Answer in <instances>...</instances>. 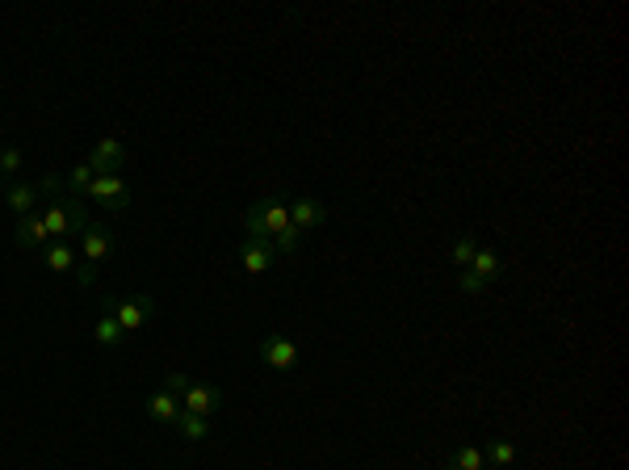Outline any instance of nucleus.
<instances>
[{
    "mask_svg": "<svg viewBox=\"0 0 629 470\" xmlns=\"http://www.w3.org/2000/svg\"><path fill=\"white\" fill-rule=\"evenodd\" d=\"M0 185H5V177H0Z\"/></svg>",
    "mask_w": 629,
    "mask_h": 470,
    "instance_id": "26",
    "label": "nucleus"
},
{
    "mask_svg": "<svg viewBox=\"0 0 629 470\" xmlns=\"http://www.w3.org/2000/svg\"><path fill=\"white\" fill-rule=\"evenodd\" d=\"M122 341H126V332L118 328V320L110 311H101V320H97V344H101V349H118Z\"/></svg>",
    "mask_w": 629,
    "mask_h": 470,
    "instance_id": "18",
    "label": "nucleus"
},
{
    "mask_svg": "<svg viewBox=\"0 0 629 470\" xmlns=\"http://www.w3.org/2000/svg\"><path fill=\"white\" fill-rule=\"evenodd\" d=\"M46 269H51V273H71L76 277V269H81V256H76V248H71V244H46Z\"/></svg>",
    "mask_w": 629,
    "mask_h": 470,
    "instance_id": "14",
    "label": "nucleus"
},
{
    "mask_svg": "<svg viewBox=\"0 0 629 470\" xmlns=\"http://www.w3.org/2000/svg\"><path fill=\"white\" fill-rule=\"evenodd\" d=\"M143 408H148V416L151 420H156V425H176V420H181V399H176V395H172V390H156V395H148V403H143Z\"/></svg>",
    "mask_w": 629,
    "mask_h": 470,
    "instance_id": "13",
    "label": "nucleus"
},
{
    "mask_svg": "<svg viewBox=\"0 0 629 470\" xmlns=\"http://www.w3.org/2000/svg\"><path fill=\"white\" fill-rule=\"evenodd\" d=\"M114 231L105 227V223H89V227L81 231V269H76V282L81 286H92L97 282V269H101V261H110V253H114Z\"/></svg>",
    "mask_w": 629,
    "mask_h": 470,
    "instance_id": "3",
    "label": "nucleus"
},
{
    "mask_svg": "<svg viewBox=\"0 0 629 470\" xmlns=\"http://www.w3.org/2000/svg\"><path fill=\"white\" fill-rule=\"evenodd\" d=\"M256 353H261V361L269 369H277V374H286V369L298 366V344L290 341V336H264Z\"/></svg>",
    "mask_w": 629,
    "mask_h": 470,
    "instance_id": "7",
    "label": "nucleus"
},
{
    "mask_svg": "<svg viewBox=\"0 0 629 470\" xmlns=\"http://www.w3.org/2000/svg\"><path fill=\"white\" fill-rule=\"evenodd\" d=\"M273 261H277L273 240H252V235H243V244H240V264H243V273L261 277L264 269H273Z\"/></svg>",
    "mask_w": 629,
    "mask_h": 470,
    "instance_id": "10",
    "label": "nucleus"
},
{
    "mask_svg": "<svg viewBox=\"0 0 629 470\" xmlns=\"http://www.w3.org/2000/svg\"><path fill=\"white\" fill-rule=\"evenodd\" d=\"M181 408L185 412H194V416H214L218 408H223V390L218 387H210V382H194V387L185 390L181 395Z\"/></svg>",
    "mask_w": 629,
    "mask_h": 470,
    "instance_id": "11",
    "label": "nucleus"
},
{
    "mask_svg": "<svg viewBox=\"0 0 629 470\" xmlns=\"http://www.w3.org/2000/svg\"><path fill=\"white\" fill-rule=\"evenodd\" d=\"M92 177H97V172H92L89 164H76V168L68 172V189H71V194H81V197H84V189L92 185Z\"/></svg>",
    "mask_w": 629,
    "mask_h": 470,
    "instance_id": "22",
    "label": "nucleus"
},
{
    "mask_svg": "<svg viewBox=\"0 0 629 470\" xmlns=\"http://www.w3.org/2000/svg\"><path fill=\"white\" fill-rule=\"evenodd\" d=\"M172 428H176L185 441H194V446L210 436V420H206V416H194V412H181V420H176Z\"/></svg>",
    "mask_w": 629,
    "mask_h": 470,
    "instance_id": "17",
    "label": "nucleus"
},
{
    "mask_svg": "<svg viewBox=\"0 0 629 470\" xmlns=\"http://www.w3.org/2000/svg\"><path fill=\"white\" fill-rule=\"evenodd\" d=\"M243 227H248L252 240H273L277 253H298V244H302V231L290 223V197L281 194L252 202L248 215H243Z\"/></svg>",
    "mask_w": 629,
    "mask_h": 470,
    "instance_id": "1",
    "label": "nucleus"
},
{
    "mask_svg": "<svg viewBox=\"0 0 629 470\" xmlns=\"http://www.w3.org/2000/svg\"><path fill=\"white\" fill-rule=\"evenodd\" d=\"M84 197L101 202L105 210H122L126 202H130V181H126L122 172H101V177H92V185L84 189Z\"/></svg>",
    "mask_w": 629,
    "mask_h": 470,
    "instance_id": "5",
    "label": "nucleus"
},
{
    "mask_svg": "<svg viewBox=\"0 0 629 470\" xmlns=\"http://www.w3.org/2000/svg\"><path fill=\"white\" fill-rule=\"evenodd\" d=\"M101 311L114 315L118 328H122L126 336H135V332H143V328L151 323V315H156V299H151V294H135V299H105Z\"/></svg>",
    "mask_w": 629,
    "mask_h": 470,
    "instance_id": "4",
    "label": "nucleus"
},
{
    "mask_svg": "<svg viewBox=\"0 0 629 470\" xmlns=\"http://www.w3.org/2000/svg\"><path fill=\"white\" fill-rule=\"evenodd\" d=\"M22 172V148H0V177L9 181Z\"/></svg>",
    "mask_w": 629,
    "mask_h": 470,
    "instance_id": "21",
    "label": "nucleus"
},
{
    "mask_svg": "<svg viewBox=\"0 0 629 470\" xmlns=\"http://www.w3.org/2000/svg\"><path fill=\"white\" fill-rule=\"evenodd\" d=\"M445 470H487V454L479 446H462V449H453V458L445 462Z\"/></svg>",
    "mask_w": 629,
    "mask_h": 470,
    "instance_id": "16",
    "label": "nucleus"
},
{
    "mask_svg": "<svg viewBox=\"0 0 629 470\" xmlns=\"http://www.w3.org/2000/svg\"><path fill=\"white\" fill-rule=\"evenodd\" d=\"M290 223L307 235V231H315V227L328 223V206H323L319 197H294V202H290Z\"/></svg>",
    "mask_w": 629,
    "mask_h": 470,
    "instance_id": "12",
    "label": "nucleus"
},
{
    "mask_svg": "<svg viewBox=\"0 0 629 470\" xmlns=\"http://www.w3.org/2000/svg\"><path fill=\"white\" fill-rule=\"evenodd\" d=\"M84 164H89L97 177H101V172H118L126 164V143L118 135H101L97 143H92V151H89V160Z\"/></svg>",
    "mask_w": 629,
    "mask_h": 470,
    "instance_id": "6",
    "label": "nucleus"
},
{
    "mask_svg": "<svg viewBox=\"0 0 629 470\" xmlns=\"http://www.w3.org/2000/svg\"><path fill=\"white\" fill-rule=\"evenodd\" d=\"M487 470H503V466H487Z\"/></svg>",
    "mask_w": 629,
    "mask_h": 470,
    "instance_id": "25",
    "label": "nucleus"
},
{
    "mask_svg": "<svg viewBox=\"0 0 629 470\" xmlns=\"http://www.w3.org/2000/svg\"><path fill=\"white\" fill-rule=\"evenodd\" d=\"M470 273H474L482 286H487L491 277H500V253H495V248H479V253H474V261H470Z\"/></svg>",
    "mask_w": 629,
    "mask_h": 470,
    "instance_id": "15",
    "label": "nucleus"
},
{
    "mask_svg": "<svg viewBox=\"0 0 629 470\" xmlns=\"http://www.w3.org/2000/svg\"><path fill=\"white\" fill-rule=\"evenodd\" d=\"M474 253H479V240H474V235H458V240H453V264H458V269H470Z\"/></svg>",
    "mask_w": 629,
    "mask_h": 470,
    "instance_id": "20",
    "label": "nucleus"
},
{
    "mask_svg": "<svg viewBox=\"0 0 629 470\" xmlns=\"http://www.w3.org/2000/svg\"><path fill=\"white\" fill-rule=\"evenodd\" d=\"M38 215H43L46 231H51V244H55V240L71 244V235H81V231L89 227V215H84V206L71 194H55L51 202L38 206Z\"/></svg>",
    "mask_w": 629,
    "mask_h": 470,
    "instance_id": "2",
    "label": "nucleus"
},
{
    "mask_svg": "<svg viewBox=\"0 0 629 470\" xmlns=\"http://www.w3.org/2000/svg\"><path fill=\"white\" fill-rule=\"evenodd\" d=\"M43 185L38 181H13L9 189H5V194H0V202H5V206L13 210V215L22 218V215H34L38 206H43Z\"/></svg>",
    "mask_w": 629,
    "mask_h": 470,
    "instance_id": "8",
    "label": "nucleus"
},
{
    "mask_svg": "<svg viewBox=\"0 0 629 470\" xmlns=\"http://www.w3.org/2000/svg\"><path fill=\"white\" fill-rule=\"evenodd\" d=\"M194 387V379H189V374H181V369H172V374H164V390H172V395H176V399H181L185 390Z\"/></svg>",
    "mask_w": 629,
    "mask_h": 470,
    "instance_id": "23",
    "label": "nucleus"
},
{
    "mask_svg": "<svg viewBox=\"0 0 629 470\" xmlns=\"http://www.w3.org/2000/svg\"><path fill=\"white\" fill-rule=\"evenodd\" d=\"M458 286H462V294H482V290H487L479 277L470 273V269H462V273H458Z\"/></svg>",
    "mask_w": 629,
    "mask_h": 470,
    "instance_id": "24",
    "label": "nucleus"
},
{
    "mask_svg": "<svg viewBox=\"0 0 629 470\" xmlns=\"http://www.w3.org/2000/svg\"><path fill=\"white\" fill-rule=\"evenodd\" d=\"M482 454H487V466H503V470H512V462H516V446L508 441V436L491 441V446L482 449Z\"/></svg>",
    "mask_w": 629,
    "mask_h": 470,
    "instance_id": "19",
    "label": "nucleus"
},
{
    "mask_svg": "<svg viewBox=\"0 0 629 470\" xmlns=\"http://www.w3.org/2000/svg\"><path fill=\"white\" fill-rule=\"evenodd\" d=\"M13 244L22 248V253H46V244H51V231H46L43 215H22L17 218V231H13Z\"/></svg>",
    "mask_w": 629,
    "mask_h": 470,
    "instance_id": "9",
    "label": "nucleus"
}]
</instances>
